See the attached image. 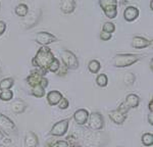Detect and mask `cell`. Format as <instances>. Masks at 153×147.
Returning <instances> with one entry per match:
<instances>
[{
  "instance_id": "23",
  "label": "cell",
  "mask_w": 153,
  "mask_h": 147,
  "mask_svg": "<svg viewBox=\"0 0 153 147\" xmlns=\"http://www.w3.org/2000/svg\"><path fill=\"white\" fill-rule=\"evenodd\" d=\"M14 85V80L12 78H4L0 81V91L2 90H8L11 89Z\"/></svg>"
},
{
  "instance_id": "43",
  "label": "cell",
  "mask_w": 153,
  "mask_h": 147,
  "mask_svg": "<svg viewBox=\"0 0 153 147\" xmlns=\"http://www.w3.org/2000/svg\"><path fill=\"white\" fill-rule=\"evenodd\" d=\"M117 147H118V146H117Z\"/></svg>"
},
{
  "instance_id": "13",
  "label": "cell",
  "mask_w": 153,
  "mask_h": 147,
  "mask_svg": "<svg viewBox=\"0 0 153 147\" xmlns=\"http://www.w3.org/2000/svg\"><path fill=\"white\" fill-rule=\"evenodd\" d=\"M139 9L136 6H127V8L124 10V19L128 23H132L139 18Z\"/></svg>"
},
{
  "instance_id": "18",
  "label": "cell",
  "mask_w": 153,
  "mask_h": 147,
  "mask_svg": "<svg viewBox=\"0 0 153 147\" xmlns=\"http://www.w3.org/2000/svg\"><path fill=\"white\" fill-rule=\"evenodd\" d=\"M27 106H28V105H27V103L24 101V100L16 99V100H14V101L11 103L10 109H11V111L13 112V114H24V112H25V110H26Z\"/></svg>"
},
{
  "instance_id": "38",
  "label": "cell",
  "mask_w": 153,
  "mask_h": 147,
  "mask_svg": "<svg viewBox=\"0 0 153 147\" xmlns=\"http://www.w3.org/2000/svg\"><path fill=\"white\" fill-rule=\"evenodd\" d=\"M148 109H149V111L152 114V112H153V100L152 99L150 100L149 104H148Z\"/></svg>"
},
{
  "instance_id": "20",
  "label": "cell",
  "mask_w": 153,
  "mask_h": 147,
  "mask_svg": "<svg viewBox=\"0 0 153 147\" xmlns=\"http://www.w3.org/2000/svg\"><path fill=\"white\" fill-rule=\"evenodd\" d=\"M45 147H70L68 142L65 140H55V139H49L45 143Z\"/></svg>"
},
{
  "instance_id": "33",
  "label": "cell",
  "mask_w": 153,
  "mask_h": 147,
  "mask_svg": "<svg viewBox=\"0 0 153 147\" xmlns=\"http://www.w3.org/2000/svg\"><path fill=\"white\" fill-rule=\"evenodd\" d=\"M58 108L59 109H66L68 106H70V101H68V98L65 97H62L60 99V101L58 102Z\"/></svg>"
},
{
  "instance_id": "4",
  "label": "cell",
  "mask_w": 153,
  "mask_h": 147,
  "mask_svg": "<svg viewBox=\"0 0 153 147\" xmlns=\"http://www.w3.org/2000/svg\"><path fill=\"white\" fill-rule=\"evenodd\" d=\"M83 143L86 147H101L103 145V134L100 133V131H88L86 130L84 132L83 136Z\"/></svg>"
},
{
  "instance_id": "36",
  "label": "cell",
  "mask_w": 153,
  "mask_h": 147,
  "mask_svg": "<svg viewBox=\"0 0 153 147\" xmlns=\"http://www.w3.org/2000/svg\"><path fill=\"white\" fill-rule=\"evenodd\" d=\"M6 31V23L3 21H0V36H2Z\"/></svg>"
},
{
  "instance_id": "35",
  "label": "cell",
  "mask_w": 153,
  "mask_h": 147,
  "mask_svg": "<svg viewBox=\"0 0 153 147\" xmlns=\"http://www.w3.org/2000/svg\"><path fill=\"white\" fill-rule=\"evenodd\" d=\"M117 109H120V111L124 112V114H128V112H129V110H130V108L126 105L125 102H122V103L120 104V106H118Z\"/></svg>"
},
{
  "instance_id": "37",
  "label": "cell",
  "mask_w": 153,
  "mask_h": 147,
  "mask_svg": "<svg viewBox=\"0 0 153 147\" xmlns=\"http://www.w3.org/2000/svg\"><path fill=\"white\" fill-rule=\"evenodd\" d=\"M148 122H149V125L153 126V116H152L151 112H150V114H148Z\"/></svg>"
},
{
  "instance_id": "30",
  "label": "cell",
  "mask_w": 153,
  "mask_h": 147,
  "mask_svg": "<svg viewBox=\"0 0 153 147\" xmlns=\"http://www.w3.org/2000/svg\"><path fill=\"white\" fill-rule=\"evenodd\" d=\"M102 31H104V32H107V33L112 34L113 32L115 31V24H113V23H111V22H106V23L103 24Z\"/></svg>"
},
{
  "instance_id": "32",
  "label": "cell",
  "mask_w": 153,
  "mask_h": 147,
  "mask_svg": "<svg viewBox=\"0 0 153 147\" xmlns=\"http://www.w3.org/2000/svg\"><path fill=\"white\" fill-rule=\"evenodd\" d=\"M68 71H70V70H68V68H66L65 65H62V63H61L60 67H59V68H58V71L55 74L58 76V77H65V76L68 75Z\"/></svg>"
},
{
  "instance_id": "31",
  "label": "cell",
  "mask_w": 153,
  "mask_h": 147,
  "mask_svg": "<svg viewBox=\"0 0 153 147\" xmlns=\"http://www.w3.org/2000/svg\"><path fill=\"white\" fill-rule=\"evenodd\" d=\"M99 5L102 9L106 6L117 5V0H99Z\"/></svg>"
},
{
  "instance_id": "11",
  "label": "cell",
  "mask_w": 153,
  "mask_h": 147,
  "mask_svg": "<svg viewBox=\"0 0 153 147\" xmlns=\"http://www.w3.org/2000/svg\"><path fill=\"white\" fill-rule=\"evenodd\" d=\"M152 45V41L142 36H135L132 39V47L135 49H143Z\"/></svg>"
},
{
  "instance_id": "34",
  "label": "cell",
  "mask_w": 153,
  "mask_h": 147,
  "mask_svg": "<svg viewBox=\"0 0 153 147\" xmlns=\"http://www.w3.org/2000/svg\"><path fill=\"white\" fill-rule=\"evenodd\" d=\"M99 37H100V39L102 41H109L110 39H111V37H112V34L107 33V32H104V31H101Z\"/></svg>"
},
{
  "instance_id": "29",
  "label": "cell",
  "mask_w": 153,
  "mask_h": 147,
  "mask_svg": "<svg viewBox=\"0 0 153 147\" xmlns=\"http://www.w3.org/2000/svg\"><path fill=\"white\" fill-rule=\"evenodd\" d=\"M59 67H60V61H59L58 58H54V59L52 60V62L49 65V67H48V72H50V73H53V74H55L56 72L58 71V68Z\"/></svg>"
},
{
  "instance_id": "6",
  "label": "cell",
  "mask_w": 153,
  "mask_h": 147,
  "mask_svg": "<svg viewBox=\"0 0 153 147\" xmlns=\"http://www.w3.org/2000/svg\"><path fill=\"white\" fill-rule=\"evenodd\" d=\"M88 127L92 131H101L104 128V119L103 116L98 111H93L89 114Z\"/></svg>"
},
{
  "instance_id": "21",
  "label": "cell",
  "mask_w": 153,
  "mask_h": 147,
  "mask_svg": "<svg viewBox=\"0 0 153 147\" xmlns=\"http://www.w3.org/2000/svg\"><path fill=\"white\" fill-rule=\"evenodd\" d=\"M104 12L105 16L110 19H113L117 18V5H110V6H106L102 9Z\"/></svg>"
},
{
  "instance_id": "27",
  "label": "cell",
  "mask_w": 153,
  "mask_h": 147,
  "mask_svg": "<svg viewBox=\"0 0 153 147\" xmlns=\"http://www.w3.org/2000/svg\"><path fill=\"white\" fill-rule=\"evenodd\" d=\"M12 98H13V92L10 89L0 91V100L1 101H10Z\"/></svg>"
},
{
  "instance_id": "17",
  "label": "cell",
  "mask_w": 153,
  "mask_h": 147,
  "mask_svg": "<svg viewBox=\"0 0 153 147\" xmlns=\"http://www.w3.org/2000/svg\"><path fill=\"white\" fill-rule=\"evenodd\" d=\"M124 102L130 109L137 108V107L139 106V103H140V97L138 96L137 94L130 93V94H128L127 96H126Z\"/></svg>"
},
{
  "instance_id": "16",
  "label": "cell",
  "mask_w": 153,
  "mask_h": 147,
  "mask_svg": "<svg viewBox=\"0 0 153 147\" xmlns=\"http://www.w3.org/2000/svg\"><path fill=\"white\" fill-rule=\"evenodd\" d=\"M39 145L38 136L32 131L27 132L25 135V146L26 147H37Z\"/></svg>"
},
{
  "instance_id": "1",
  "label": "cell",
  "mask_w": 153,
  "mask_h": 147,
  "mask_svg": "<svg viewBox=\"0 0 153 147\" xmlns=\"http://www.w3.org/2000/svg\"><path fill=\"white\" fill-rule=\"evenodd\" d=\"M54 58H55V56H54L50 48L47 46H41L40 49L37 51L36 55L32 59V65L48 72L47 68Z\"/></svg>"
},
{
  "instance_id": "40",
  "label": "cell",
  "mask_w": 153,
  "mask_h": 147,
  "mask_svg": "<svg viewBox=\"0 0 153 147\" xmlns=\"http://www.w3.org/2000/svg\"><path fill=\"white\" fill-rule=\"evenodd\" d=\"M150 9H151V11L153 10V0H151V2H150Z\"/></svg>"
},
{
  "instance_id": "39",
  "label": "cell",
  "mask_w": 153,
  "mask_h": 147,
  "mask_svg": "<svg viewBox=\"0 0 153 147\" xmlns=\"http://www.w3.org/2000/svg\"><path fill=\"white\" fill-rule=\"evenodd\" d=\"M150 68H151V71L153 70V59L151 58V61H150Z\"/></svg>"
},
{
  "instance_id": "24",
  "label": "cell",
  "mask_w": 153,
  "mask_h": 147,
  "mask_svg": "<svg viewBox=\"0 0 153 147\" xmlns=\"http://www.w3.org/2000/svg\"><path fill=\"white\" fill-rule=\"evenodd\" d=\"M101 65L97 59H92L89 61L88 63V70L90 71V73L92 74H97L100 71Z\"/></svg>"
},
{
  "instance_id": "22",
  "label": "cell",
  "mask_w": 153,
  "mask_h": 147,
  "mask_svg": "<svg viewBox=\"0 0 153 147\" xmlns=\"http://www.w3.org/2000/svg\"><path fill=\"white\" fill-rule=\"evenodd\" d=\"M14 12H16V14L19 16V18H25L29 13V6L25 3H19L14 8Z\"/></svg>"
},
{
  "instance_id": "5",
  "label": "cell",
  "mask_w": 153,
  "mask_h": 147,
  "mask_svg": "<svg viewBox=\"0 0 153 147\" xmlns=\"http://www.w3.org/2000/svg\"><path fill=\"white\" fill-rule=\"evenodd\" d=\"M60 56L62 65H65L68 70L79 68V59L73 51L68 50V49H63L60 52Z\"/></svg>"
},
{
  "instance_id": "15",
  "label": "cell",
  "mask_w": 153,
  "mask_h": 147,
  "mask_svg": "<svg viewBox=\"0 0 153 147\" xmlns=\"http://www.w3.org/2000/svg\"><path fill=\"white\" fill-rule=\"evenodd\" d=\"M76 9V0H61L60 10L65 14H71Z\"/></svg>"
},
{
  "instance_id": "26",
  "label": "cell",
  "mask_w": 153,
  "mask_h": 147,
  "mask_svg": "<svg viewBox=\"0 0 153 147\" xmlns=\"http://www.w3.org/2000/svg\"><path fill=\"white\" fill-rule=\"evenodd\" d=\"M96 84H97L99 87L104 88L107 86L108 84V78L105 74H99L96 78Z\"/></svg>"
},
{
  "instance_id": "12",
  "label": "cell",
  "mask_w": 153,
  "mask_h": 147,
  "mask_svg": "<svg viewBox=\"0 0 153 147\" xmlns=\"http://www.w3.org/2000/svg\"><path fill=\"white\" fill-rule=\"evenodd\" d=\"M108 117H109V119L111 120L115 125H123L126 122V120L128 119V114L122 112L120 109H117V108L109 111Z\"/></svg>"
},
{
  "instance_id": "25",
  "label": "cell",
  "mask_w": 153,
  "mask_h": 147,
  "mask_svg": "<svg viewBox=\"0 0 153 147\" xmlns=\"http://www.w3.org/2000/svg\"><path fill=\"white\" fill-rule=\"evenodd\" d=\"M141 142L144 146L150 147L153 145V134L152 133H145L142 135Z\"/></svg>"
},
{
  "instance_id": "42",
  "label": "cell",
  "mask_w": 153,
  "mask_h": 147,
  "mask_svg": "<svg viewBox=\"0 0 153 147\" xmlns=\"http://www.w3.org/2000/svg\"><path fill=\"white\" fill-rule=\"evenodd\" d=\"M0 9H1V2H0Z\"/></svg>"
},
{
  "instance_id": "7",
  "label": "cell",
  "mask_w": 153,
  "mask_h": 147,
  "mask_svg": "<svg viewBox=\"0 0 153 147\" xmlns=\"http://www.w3.org/2000/svg\"><path fill=\"white\" fill-rule=\"evenodd\" d=\"M0 132H3V134L5 135H16L18 133V129L14 122L1 112H0Z\"/></svg>"
},
{
  "instance_id": "8",
  "label": "cell",
  "mask_w": 153,
  "mask_h": 147,
  "mask_svg": "<svg viewBox=\"0 0 153 147\" xmlns=\"http://www.w3.org/2000/svg\"><path fill=\"white\" fill-rule=\"evenodd\" d=\"M70 119H65V120H61L52 126V128L50 130V135L53 137H62L66 134L68 130V127H70Z\"/></svg>"
},
{
  "instance_id": "41",
  "label": "cell",
  "mask_w": 153,
  "mask_h": 147,
  "mask_svg": "<svg viewBox=\"0 0 153 147\" xmlns=\"http://www.w3.org/2000/svg\"><path fill=\"white\" fill-rule=\"evenodd\" d=\"M70 147H82L81 145H78V144H74V145H71Z\"/></svg>"
},
{
  "instance_id": "19",
  "label": "cell",
  "mask_w": 153,
  "mask_h": 147,
  "mask_svg": "<svg viewBox=\"0 0 153 147\" xmlns=\"http://www.w3.org/2000/svg\"><path fill=\"white\" fill-rule=\"evenodd\" d=\"M30 94L36 98H42L45 96V88H43L41 85H36L33 87H30Z\"/></svg>"
},
{
  "instance_id": "2",
  "label": "cell",
  "mask_w": 153,
  "mask_h": 147,
  "mask_svg": "<svg viewBox=\"0 0 153 147\" xmlns=\"http://www.w3.org/2000/svg\"><path fill=\"white\" fill-rule=\"evenodd\" d=\"M141 59V56L133 53H120L115 54L112 59V65L118 68L131 67Z\"/></svg>"
},
{
  "instance_id": "28",
  "label": "cell",
  "mask_w": 153,
  "mask_h": 147,
  "mask_svg": "<svg viewBox=\"0 0 153 147\" xmlns=\"http://www.w3.org/2000/svg\"><path fill=\"white\" fill-rule=\"evenodd\" d=\"M136 77L133 73H127L124 76V83L126 86H132L135 83Z\"/></svg>"
},
{
  "instance_id": "9",
  "label": "cell",
  "mask_w": 153,
  "mask_h": 147,
  "mask_svg": "<svg viewBox=\"0 0 153 147\" xmlns=\"http://www.w3.org/2000/svg\"><path fill=\"white\" fill-rule=\"evenodd\" d=\"M35 41L41 46H48L49 44H52L54 42H57L58 39L53 34L48 33V32H38L35 36Z\"/></svg>"
},
{
  "instance_id": "14",
  "label": "cell",
  "mask_w": 153,
  "mask_h": 147,
  "mask_svg": "<svg viewBox=\"0 0 153 147\" xmlns=\"http://www.w3.org/2000/svg\"><path fill=\"white\" fill-rule=\"evenodd\" d=\"M62 94L61 92L57 91V90H52V91H49L46 95V99L47 102L50 106H55L58 104V102L60 101V99L62 98Z\"/></svg>"
},
{
  "instance_id": "3",
  "label": "cell",
  "mask_w": 153,
  "mask_h": 147,
  "mask_svg": "<svg viewBox=\"0 0 153 147\" xmlns=\"http://www.w3.org/2000/svg\"><path fill=\"white\" fill-rule=\"evenodd\" d=\"M47 71L41 70V68H37L36 70H33L31 72V74L27 77L26 82L30 87H33V86L36 85H41L43 88H47L49 81L47 78L45 77L47 75Z\"/></svg>"
},
{
  "instance_id": "10",
  "label": "cell",
  "mask_w": 153,
  "mask_h": 147,
  "mask_svg": "<svg viewBox=\"0 0 153 147\" xmlns=\"http://www.w3.org/2000/svg\"><path fill=\"white\" fill-rule=\"evenodd\" d=\"M89 114L87 109L85 108H80L78 110H76L75 114H74V120L76 122V125L79 126H84V125L87 124L88 119H89Z\"/></svg>"
}]
</instances>
